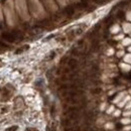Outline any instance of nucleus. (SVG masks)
Masks as SVG:
<instances>
[{
    "label": "nucleus",
    "instance_id": "1",
    "mask_svg": "<svg viewBox=\"0 0 131 131\" xmlns=\"http://www.w3.org/2000/svg\"><path fill=\"white\" fill-rule=\"evenodd\" d=\"M1 37L9 42H14L16 39L19 38V32L12 31V32H3L1 34Z\"/></svg>",
    "mask_w": 131,
    "mask_h": 131
},
{
    "label": "nucleus",
    "instance_id": "2",
    "mask_svg": "<svg viewBox=\"0 0 131 131\" xmlns=\"http://www.w3.org/2000/svg\"><path fill=\"white\" fill-rule=\"evenodd\" d=\"M75 8H76V7H75V5L68 6L65 10H64V14H65V15H68V16L73 15V14H74V12H75Z\"/></svg>",
    "mask_w": 131,
    "mask_h": 131
},
{
    "label": "nucleus",
    "instance_id": "3",
    "mask_svg": "<svg viewBox=\"0 0 131 131\" xmlns=\"http://www.w3.org/2000/svg\"><path fill=\"white\" fill-rule=\"evenodd\" d=\"M78 66V61L76 59H71L69 62H68V67L70 68V70H75Z\"/></svg>",
    "mask_w": 131,
    "mask_h": 131
},
{
    "label": "nucleus",
    "instance_id": "4",
    "mask_svg": "<svg viewBox=\"0 0 131 131\" xmlns=\"http://www.w3.org/2000/svg\"><path fill=\"white\" fill-rule=\"evenodd\" d=\"M28 48H29V47H28V46H24V47H23V48H22V49H17V50H16V53H21V52H22V51H23V50H24V49H28Z\"/></svg>",
    "mask_w": 131,
    "mask_h": 131
},
{
    "label": "nucleus",
    "instance_id": "5",
    "mask_svg": "<svg viewBox=\"0 0 131 131\" xmlns=\"http://www.w3.org/2000/svg\"><path fill=\"white\" fill-rule=\"evenodd\" d=\"M17 128H18V127H17L16 125H14V126H11V127L7 128V129H6V131H16Z\"/></svg>",
    "mask_w": 131,
    "mask_h": 131
},
{
    "label": "nucleus",
    "instance_id": "6",
    "mask_svg": "<svg viewBox=\"0 0 131 131\" xmlns=\"http://www.w3.org/2000/svg\"><path fill=\"white\" fill-rule=\"evenodd\" d=\"M92 92H93L94 94H98V93H100V92H101V89H100V88H97V89H94V90H93Z\"/></svg>",
    "mask_w": 131,
    "mask_h": 131
},
{
    "label": "nucleus",
    "instance_id": "7",
    "mask_svg": "<svg viewBox=\"0 0 131 131\" xmlns=\"http://www.w3.org/2000/svg\"><path fill=\"white\" fill-rule=\"evenodd\" d=\"M26 131H36V130H35V129H31V128H28Z\"/></svg>",
    "mask_w": 131,
    "mask_h": 131
}]
</instances>
